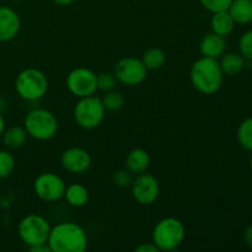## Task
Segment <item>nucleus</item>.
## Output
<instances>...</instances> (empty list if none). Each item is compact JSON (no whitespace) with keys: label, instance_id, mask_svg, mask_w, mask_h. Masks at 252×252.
Wrapping results in <instances>:
<instances>
[{"label":"nucleus","instance_id":"obj_1","mask_svg":"<svg viewBox=\"0 0 252 252\" xmlns=\"http://www.w3.org/2000/svg\"><path fill=\"white\" fill-rule=\"evenodd\" d=\"M47 244L52 252H84L88 248V235L79 224L62 221L51 228Z\"/></svg>","mask_w":252,"mask_h":252},{"label":"nucleus","instance_id":"obj_2","mask_svg":"<svg viewBox=\"0 0 252 252\" xmlns=\"http://www.w3.org/2000/svg\"><path fill=\"white\" fill-rule=\"evenodd\" d=\"M189 80L192 86L203 95L218 93L224 81V74L218 59L208 57L197 59L189 69Z\"/></svg>","mask_w":252,"mask_h":252},{"label":"nucleus","instance_id":"obj_3","mask_svg":"<svg viewBox=\"0 0 252 252\" xmlns=\"http://www.w3.org/2000/svg\"><path fill=\"white\" fill-rule=\"evenodd\" d=\"M185 236L186 230L184 223L174 217H167L154 226L152 243L159 251H174L182 245Z\"/></svg>","mask_w":252,"mask_h":252},{"label":"nucleus","instance_id":"obj_4","mask_svg":"<svg viewBox=\"0 0 252 252\" xmlns=\"http://www.w3.org/2000/svg\"><path fill=\"white\" fill-rule=\"evenodd\" d=\"M24 127L29 137L39 142L52 139L58 132V120L46 108H34L26 115Z\"/></svg>","mask_w":252,"mask_h":252},{"label":"nucleus","instance_id":"obj_5","mask_svg":"<svg viewBox=\"0 0 252 252\" xmlns=\"http://www.w3.org/2000/svg\"><path fill=\"white\" fill-rule=\"evenodd\" d=\"M15 90L25 101H38L47 94L48 79L39 69L26 68L16 76Z\"/></svg>","mask_w":252,"mask_h":252},{"label":"nucleus","instance_id":"obj_6","mask_svg":"<svg viewBox=\"0 0 252 252\" xmlns=\"http://www.w3.org/2000/svg\"><path fill=\"white\" fill-rule=\"evenodd\" d=\"M106 110L100 97L95 95L80 97L74 107V120L76 125L86 130L95 129L102 123Z\"/></svg>","mask_w":252,"mask_h":252},{"label":"nucleus","instance_id":"obj_7","mask_svg":"<svg viewBox=\"0 0 252 252\" xmlns=\"http://www.w3.org/2000/svg\"><path fill=\"white\" fill-rule=\"evenodd\" d=\"M51 225L44 217L39 214H29L20 220L17 234L27 248L46 244L48 240Z\"/></svg>","mask_w":252,"mask_h":252},{"label":"nucleus","instance_id":"obj_8","mask_svg":"<svg viewBox=\"0 0 252 252\" xmlns=\"http://www.w3.org/2000/svg\"><path fill=\"white\" fill-rule=\"evenodd\" d=\"M148 69L143 64L142 59L135 57H125L120 59L115 65V74L117 81L127 86H137L147 78Z\"/></svg>","mask_w":252,"mask_h":252},{"label":"nucleus","instance_id":"obj_9","mask_svg":"<svg viewBox=\"0 0 252 252\" xmlns=\"http://www.w3.org/2000/svg\"><path fill=\"white\" fill-rule=\"evenodd\" d=\"M66 88L75 97L91 96L97 90V75L84 66L73 69L66 76Z\"/></svg>","mask_w":252,"mask_h":252},{"label":"nucleus","instance_id":"obj_10","mask_svg":"<svg viewBox=\"0 0 252 252\" xmlns=\"http://www.w3.org/2000/svg\"><path fill=\"white\" fill-rule=\"evenodd\" d=\"M65 182L53 172H43L33 181V191L44 202H57L64 197Z\"/></svg>","mask_w":252,"mask_h":252},{"label":"nucleus","instance_id":"obj_11","mask_svg":"<svg viewBox=\"0 0 252 252\" xmlns=\"http://www.w3.org/2000/svg\"><path fill=\"white\" fill-rule=\"evenodd\" d=\"M130 191L135 201L142 206H150L158 199L160 185L157 177L147 171L138 174L130 184Z\"/></svg>","mask_w":252,"mask_h":252},{"label":"nucleus","instance_id":"obj_12","mask_svg":"<svg viewBox=\"0 0 252 252\" xmlns=\"http://www.w3.org/2000/svg\"><path fill=\"white\" fill-rule=\"evenodd\" d=\"M61 164L65 171L74 175H80L90 169L91 157L89 152L83 148L71 147L62 153Z\"/></svg>","mask_w":252,"mask_h":252},{"label":"nucleus","instance_id":"obj_13","mask_svg":"<svg viewBox=\"0 0 252 252\" xmlns=\"http://www.w3.org/2000/svg\"><path fill=\"white\" fill-rule=\"evenodd\" d=\"M21 27L19 14L9 6H0V42H9L17 36Z\"/></svg>","mask_w":252,"mask_h":252},{"label":"nucleus","instance_id":"obj_14","mask_svg":"<svg viewBox=\"0 0 252 252\" xmlns=\"http://www.w3.org/2000/svg\"><path fill=\"white\" fill-rule=\"evenodd\" d=\"M226 49V41L225 37L219 36L214 32H209L203 38L201 39L199 43V51L203 57L208 58L218 59L225 53Z\"/></svg>","mask_w":252,"mask_h":252},{"label":"nucleus","instance_id":"obj_15","mask_svg":"<svg viewBox=\"0 0 252 252\" xmlns=\"http://www.w3.org/2000/svg\"><path fill=\"white\" fill-rule=\"evenodd\" d=\"M149 154H148L147 150L142 149V148H135V149L130 150L126 157V169L130 174L138 175L145 172L149 167Z\"/></svg>","mask_w":252,"mask_h":252},{"label":"nucleus","instance_id":"obj_16","mask_svg":"<svg viewBox=\"0 0 252 252\" xmlns=\"http://www.w3.org/2000/svg\"><path fill=\"white\" fill-rule=\"evenodd\" d=\"M235 21L231 17V15L229 14L228 10L214 12L211 20L212 32L223 37L229 36L234 31V29H235Z\"/></svg>","mask_w":252,"mask_h":252},{"label":"nucleus","instance_id":"obj_17","mask_svg":"<svg viewBox=\"0 0 252 252\" xmlns=\"http://www.w3.org/2000/svg\"><path fill=\"white\" fill-rule=\"evenodd\" d=\"M228 11L235 24H250L252 21V0H233Z\"/></svg>","mask_w":252,"mask_h":252},{"label":"nucleus","instance_id":"obj_18","mask_svg":"<svg viewBox=\"0 0 252 252\" xmlns=\"http://www.w3.org/2000/svg\"><path fill=\"white\" fill-rule=\"evenodd\" d=\"M1 137L5 147L9 149H20L26 143L29 134L24 126H12L2 132Z\"/></svg>","mask_w":252,"mask_h":252},{"label":"nucleus","instance_id":"obj_19","mask_svg":"<svg viewBox=\"0 0 252 252\" xmlns=\"http://www.w3.org/2000/svg\"><path fill=\"white\" fill-rule=\"evenodd\" d=\"M64 198L69 206L74 207V208H81L88 203L89 191L84 185L71 184L65 187Z\"/></svg>","mask_w":252,"mask_h":252},{"label":"nucleus","instance_id":"obj_20","mask_svg":"<svg viewBox=\"0 0 252 252\" xmlns=\"http://www.w3.org/2000/svg\"><path fill=\"white\" fill-rule=\"evenodd\" d=\"M219 65L224 75H238L245 66V58L240 53H224L220 57Z\"/></svg>","mask_w":252,"mask_h":252},{"label":"nucleus","instance_id":"obj_21","mask_svg":"<svg viewBox=\"0 0 252 252\" xmlns=\"http://www.w3.org/2000/svg\"><path fill=\"white\" fill-rule=\"evenodd\" d=\"M140 59L148 70H158L162 68L166 62V54L159 47H153V48L147 49Z\"/></svg>","mask_w":252,"mask_h":252},{"label":"nucleus","instance_id":"obj_22","mask_svg":"<svg viewBox=\"0 0 252 252\" xmlns=\"http://www.w3.org/2000/svg\"><path fill=\"white\" fill-rule=\"evenodd\" d=\"M238 142L241 148L252 152V117L246 118L239 125Z\"/></svg>","mask_w":252,"mask_h":252},{"label":"nucleus","instance_id":"obj_23","mask_svg":"<svg viewBox=\"0 0 252 252\" xmlns=\"http://www.w3.org/2000/svg\"><path fill=\"white\" fill-rule=\"evenodd\" d=\"M101 101H102V105L106 111L116 112V111H120L125 105V96L120 91L111 90L103 95Z\"/></svg>","mask_w":252,"mask_h":252},{"label":"nucleus","instance_id":"obj_24","mask_svg":"<svg viewBox=\"0 0 252 252\" xmlns=\"http://www.w3.org/2000/svg\"><path fill=\"white\" fill-rule=\"evenodd\" d=\"M16 161L7 150H0V179H6L14 172Z\"/></svg>","mask_w":252,"mask_h":252},{"label":"nucleus","instance_id":"obj_25","mask_svg":"<svg viewBox=\"0 0 252 252\" xmlns=\"http://www.w3.org/2000/svg\"><path fill=\"white\" fill-rule=\"evenodd\" d=\"M239 52L248 61H252V30L241 34L239 39Z\"/></svg>","mask_w":252,"mask_h":252},{"label":"nucleus","instance_id":"obj_26","mask_svg":"<svg viewBox=\"0 0 252 252\" xmlns=\"http://www.w3.org/2000/svg\"><path fill=\"white\" fill-rule=\"evenodd\" d=\"M231 1L233 0H199L202 6L206 10H208V11H211L212 14L228 10Z\"/></svg>","mask_w":252,"mask_h":252},{"label":"nucleus","instance_id":"obj_27","mask_svg":"<svg viewBox=\"0 0 252 252\" xmlns=\"http://www.w3.org/2000/svg\"><path fill=\"white\" fill-rule=\"evenodd\" d=\"M117 79H116L115 74L111 73H101L97 75V90L107 93L115 89Z\"/></svg>","mask_w":252,"mask_h":252},{"label":"nucleus","instance_id":"obj_28","mask_svg":"<svg viewBox=\"0 0 252 252\" xmlns=\"http://www.w3.org/2000/svg\"><path fill=\"white\" fill-rule=\"evenodd\" d=\"M113 181L117 186L120 187H128L132 184V179H130V172L128 170H118L113 175Z\"/></svg>","mask_w":252,"mask_h":252},{"label":"nucleus","instance_id":"obj_29","mask_svg":"<svg viewBox=\"0 0 252 252\" xmlns=\"http://www.w3.org/2000/svg\"><path fill=\"white\" fill-rule=\"evenodd\" d=\"M137 252H159V249L154 245L153 243H145L135 248Z\"/></svg>","mask_w":252,"mask_h":252},{"label":"nucleus","instance_id":"obj_30","mask_svg":"<svg viewBox=\"0 0 252 252\" xmlns=\"http://www.w3.org/2000/svg\"><path fill=\"white\" fill-rule=\"evenodd\" d=\"M244 241H245L246 246L252 250V225L246 228L245 233H244Z\"/></svg>","mask_w":252,"mask_h":252},{"label":"nucleus","instance_id":"obj_31","mask_svg":"<svg viewBox=\"0 0 252 252\" xmlns=\"http://www.w3.org/2000/svg\"><path fill=\"white\" fill-rule=\"evenodd\" d=\"M29 250L31 252H52L47 243L41 244V245H37V246H32V248H29Z\"/></svg>","mask_w":252,"mask_h":252},{"label":"nucleus","instance_id":"obj_32","mask_svg":"<svg viewBox=\"0 0 252 252\" xmlns=\"http://www.w3.org/2000/svg\"><path fill=\"white\" fill-rule=\"evenodd\" d=\"M53 1L59 6H66V5H70L74 0H53Z\"/></svg>","mask_w":252,"mask_h":252},{"label":"nucleus","instance_id":"obj_33","mask_svg":"<svg viewBox=\"0 0 252 252\" xmlns=\"http://www.w3.org/2000/svg\"><path fill=\"white\" fill-rule=\"evenodd\" d=\"M4 130H5V120H4V117H2L1 112H0V137H1V134Z\"/></svg>","mask_w":252,"mask_h":252},{"label":"nucleus","instance_id":"obj_34","mask_svg":"<svg viewBox=\"0 0 252 252\" xmlns=\"http://www.w3.org/2000/svg\"><path fill=\"white\" fill-rule=\"evenodd\" d=\"M250 167H251V170H252V155H251V158H250Z\"/></svg>","mask_w":252,"mask_h":252},{"label":"nucleus","instance_id":"obj_35","mask_svg":"<svg viewBox=\"0 0 252 252\" xmlns=\"http://www.w3.org/2000/svg\"><path fill=\"white\" fill-rule=\"evenodd\" d=\"M11 1H20V0H11Z\"/></svg>","mask_w":252,"mask_h":252}]
</instances>
